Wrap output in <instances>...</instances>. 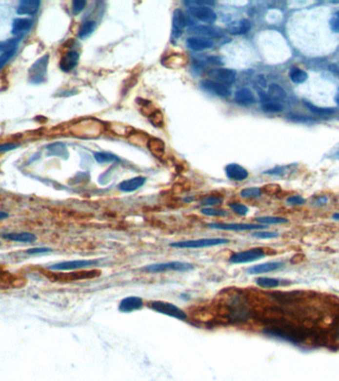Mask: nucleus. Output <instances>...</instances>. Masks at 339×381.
<instances>
[{
  "label": "nucleus",
  "mask_w": 339,
  "mask_h": 381,
  "mask_svg": "<svg viewBox=\"0 0 339 381\" xmlns=\"http://www.w3.org/2000/svg\"><path fill=\"white\" fill-rule=\"evenodd\" d=\"M106 125L104 122L96 119H86L77 122L73 126V133L76 136L83 138H95L104 132Z\"/></svg>",
  "instance_id": "nucleus-1"
},
{
  "label": "nucleus",
  "mask_w": 339,
  "mask_h": 381,
  "mask_svg": "<svg viewBox=\"0 0 339 381\" xmlns=\"http://www.w3.org/2000/svg\"><path fill=\"white\" fill-rule=\"evenodd\" d=\"M195 269V265L190 262L182 261H171L165 263H156L143 267L141 270L147 273H164L169 271L177 272H187Z\"/></svg>",
  "instance_id": "nucleus-2"
},
{
  "label": "nucleus",
  "mask_w": 339,
  "mask_h": 381,
  "mask_svg": "<svg viewBox=\"0 0 339 381\" xmlns=\"http://www.w3.org/2000/svg\"><path fill=\"white\" fill-rule=\"evenodd\" d=\"M46 276L52 281L59 282H73L79 280L85 279H94L100 275V271L99 270H77L74 272L67 273H45Z\"/></svg>",
  "instance_id": "nucleus-3"
},
{
  "label": "nucleus",
  "mask_w": 339,
  "mask_h": 381,
  "mask_svg": "<svg viewBox=\"0 0 339 381\" xmlns=\"http://www.w3.org/2000/svg\"><path fill=\"white\" fill-rule=\"evenodd\" d=\"M148 307L152 309L153 311H155L157 313L180 320V321H186L188 319L187 314L184 313L181 309L179 307L166 302V301H151L148 304Z\"/></svg>",
  "instance_id": "nucleus-4"
},
{
  "label": "nucleus",
  "mask_w": 339,
  "mask_h": 381,
  "mask_svg": "<svg viewBox=\"0 0 339 381\" xmlns=\"http://www.w3.org/2000/svg\"><path fill=\"white\" fill-rule=\"evenodd\" d=\"M228 242H229V241L226 239H200V240H196V241L173 242V243H171V246L175 247V248L196 249V248H204V247H211V246L227 244Z\"/></svg>",
  "instance_id": "nucleus-5"
},
{
  "label": "nucleus",
  "mask_w": 339,
  "mask_h": 381,
  "mask_svg": "<svg viewBox=\"0 0 339 381\" xmlns=\"http://www.w3.org/2000/svg\"><path fill=\"white\" fill-rule=\"evenodd\" d=\"M266 256V253L261 248H252L248 250H244L237 252L231 255L229 262L232 264H242V263H248L260 260Z\"/></svg>",
  "instance_id": "nucleus-6"
},
{
  "label": "nucleus",
  "mask_w": 339,
  "mask_h": 381,
  "mask_svg": "<svg viewBox=\"0 0 339 381\" xmlns=\"http://www.w3.org/2000/svg\"><path fill=\"white\" fill-rule=\"evenodd\" d=\"M99 260H74V261H65L60 262L57 264L51 265L49 270L51 271H70V270H79L87 268L90 266L97 265Z\"/></svg>",
  "instance_id": "nucleus-7"
},
{
  "label": "nucleus",
  "mask_w": 339,
  "mask_h": 381,
  "mask_svg": "<svg viewBox=\"0 0 339 381\" xmlns=\"http://www.w3.org/2000/svg\"><path fill=\"white\" fill-rule=\"evenodd\" d=\"M189 33L197 35L198 37H202L206 39H219L224 36L223 31L219 28L206 25H196L189 28Z\"/></svg>",
  "instance_id": "nucleus-8"
},
{
  "label": "nucleus",
  "mask_w": 339,
  "mask_h": 381,
  "mask_svg": "<svg viewBox=\"0 0 339 381\" xmlns=\"http://www.w3.org/2000/svg\"><path fill=\"white\" fill-rule=\"evenodd\" d=\"M211 80L219 82L226 86L234 83L236 80V72L230 69H213L207 73Z\"/></svg>",
  "instance_id": "nucleus-9"
},
{
  "label": "nucleus",
  "mask_w": 339,
  "mask_h": 381,
  "mask_svg": "<svg viewBox=\"0 0 339 381\" xmlns=\"http://www.w3.org/2000/svg\"><path fill=\"white\" fill-rule=\"evenodd\" d=\"M48 61H49V55H45L30 68L29 77L31 81L38 83L45 79V75L47 73V68H48Z\"/></svg>",
  "instance_id": "nucleus-10"
},
{
  "label": "nucleus",
  "mask_w": 339,
  "mask_h": 381,
  "mask_svg": "<svg viewBox=\"0 0 339 381\" xmlns=\"http://www.w3.org/2000/svg\"><path fill=\"white\" fill-rule=\"evenodd\" d=\"M210 228L220 229V230H230V231H246V230H255L263 229L266 225L254 224V223H218L213 222L208 224Z\"/></svg>",
  "instance_id": "nucleus-11"
},
{
  "label": "nucleus",
  "mask_w": 339,
  "mask_h": 381,
  "mask_svg": "<svg viewBox=\"0 0 339 381\" xmlns=\"http://www.w3.org/2000/svg\"><path fill=\"white\" fill-rule=\"evenodd\" d=\"M189 12L193 17L205 23H213L218 19V16L215 14V12L210 7L207 6L190 7Z\"/></svg>",
  "instance_id": "nucleus-12"
},
{
  "label": "nucleus",
  "mask_w": 339,
  "mask_h": 381,
  "mask_svg": "<svg viewBox=\"0 0 339 381\" xmlns=\"http://www.w3.org/2000/svg\"><path fill=\"white\" fill-rule=\"evenodd\" d=\"M200 85L202 86V89H204L207 92H210L214 95H217L221 98H228L231 95V91L228 86L221 84L219 82L213 81L211 80H202L200 82Z\"/></svg>",
  "instance_id": "nucleus-13"
},
{
  "label": "nucleus",
  "mask_w": 339,
  "mask_h": 381,
  "mask_svg": "<svg viewBox=\"0 0 339 381\" xmlns=\"http://www.w3.org/2000/svg\"><path fill=\"white\" fill-rule=\"evenodd\" d=\"M225 173L227 177L233 181H244L247 179L249 176L247 170L236 163L228 164L225 167Z\"/></svg>",
  "instance_id": "nucleus-14"
},
{
  "label": "nucleus",
  "mask_w": 339,
  "mask_h": 381,
  "mask_svg": "<svg viewBox=\"0 0 339 381\" xmlns=\"http://www.w3.org/2000/svg\"><path fill=\"white\" fill-rule=\"evenodd\" d=\"M144 305L142 298L137 296L126 297L119 303V311L121 313H131L137 310H140Z\"/></svg>",
  "instance_id": "nucleus-15"
},
{
  "label": "nucleus",
  "mask_w": 339,
  "mask_h": 381,
  "mask_svg": "<svg viewBox=\"0 0 339 381\" xmlns=\"http://www.w3.org/2000/svg\"><path fill=\"white\" fill-rule=\"evenodd\" d=\"M284 262H268L263 263V264H258L255 266H252L247 269V273L251 275L256 274H264L269 272H274L277 270H280L284 267Z\"/></svg>",
  "instance_id": "nucleus-16"
},
{
  "label": "nucleus",
  "mask_w": 339,
  "mask_h": 381,
  "mask_svg": "<svg viewBox=\"0 0 339 381\" xmlns=\"http://www.w3.org/2000/svg\"><path fill=\"white\" fill-rule=\"evenodd\" d=\"M25 284V277L12 275L7 271H4L0 275V286H3L4 288H21Z\"/></svg>",
  "instance_id": "nucleus-17"
},
{
  "label": "nucleus",
  "mask_w": 339,
  "mask_h": 381,
  "mask_svg": "<svg viewBox=\"0 0 339 381\" xmlns=\"http://www.w3.org/2000/svg\"><path fill=\"white\" fill-rule=\"evenodd\" d=\"M188 25V18L180 9H176L173 14V35L179 37L186 26Z\"/></svg>",
  "instance_id": "nucleus-18"
},
{
  "label": "nucleus",
  "mask_w": 339,
  "mask_h": 381,
  "mask_svg": "<svg viewBox=\"0 0 339 381\" xmlns=\"http://www.w3.org/2000/svg\"><path fill=\"white\" fill-rule=\"evenodd\" d=\"M41 2L39 0H22L20 1L17 14L19 15H34L38 12Z\"/></svg>",
  "instance_id": "nucleus-19"
},
{
  "label": "nucleus",
  "mask_w": 339,
  "mask_h": 381,
  "mask_svg": "<svg viewBox=\"0 0 339 381\" xmlns=\"http://www.w3.org/2000/svg\"><path fill=\"white\" fill-rule=\"evenodd\" d=\"M79 60H80L79 53L76 51H70L60 59V68L64 72H70L78 65Z\"/></svg>",
  "instance_id": "nucleus-20"
},
{
  "label": "nucleus",
  "mask_w": 339,
  "mask_h": 381,
  "mask_svg": "<svg viewBox=\"0 0 339 381\" xmlns=\"http://www.w3.org/2000/svg\"><path fill=\"white\" fill-rule=\"evenodd\" d=\"M303 105L306 107V109H309L312 113L320 116V117H331L337 114V110L332 107H320L309 100H302Z\"/></svg>",
  "instance_id": "nucleus-21"
},
{
  "label": "nucleus",
  "mask_w": 339,
  "mask_h": 381,
  "mask_svg": "<svg viewBox=\"0 0 339 381\" xmlns=\"http://www.w3.org/2000/svg\"><path fill=\"white\" fill-rule=\"evenodd\" d=\"M235 101L243 106H249L255 103L256 99L253 93L247 89V87H243L236 92L235 94Z\"/></svg>",
  "instance_id": "nucleus-22"
},
{
  "label": "nucleus",
  "mask_w": 339,
  "mask_h": 381,
  "mask_svg": "<svg viewBox=\"0 0 339 381\" xmlns=\"http://www.w3.org/2000/svg\"><path fill=\"white\" fill-rule=\"evenodd\" d=\"M228 31L233 35H244L251 30V23L247 19L234 21L227 27Z\"/></svg>",
  "instance_id": "nucleus-23"
},
{
  "label": "nucleus",
  "mask_w": 339,
  "mask_h": 381,
  "mask_svg": "<svg viewBox=\"0 0 339 381\" xmlns=\"http://www.w3.org/2000/svg\"><path fill=\"white\" fill-rule=\"evenodd\" d=\"M145 183H146V178L140 177L139 176V177H135V178L121 182L118 185V189L122 192L130 193V192H134V191L140 189L141 187L144 186Z\"/></svg>",
  "instance_id": "nucleus-24"
},
{
  "label": "nucleus",
  "mask_w": 339,
  "mask_h": 381,
  "mask_svg": "<svg viewBox=\"0 0 339 381\" xmlns=\"http://www.w3.org/2000/svg\"><path fill=\"white\" fill-rule=\"evenodd\" d=\"M147 148L158 159H161L165 154V143L159 138H150L147 141Z\"/></svg>",
  "instance_id": "nucleus-25"
},
{
  "label": "nucleus",
  "mask_w": 339,
  "mask_h": 381,
  "mask_svg": "<svg viewBox=\"0 0 339 381\" xmlns=\"http://www.w3.org/2000/svg\"><path fill=\"white\" fill-rule=\"evenodd\" d=\"M2 238L17 242H34L37 241V237L31 232H11L2 234Z\"/></svg>",
  "instance_id": "nucleus-26"
},
{
  "label": "nucleus",
  "mask_w": 339,
  "mask_h": 381,
  "mask_svg": "<svg viewBox=\"0 0 339 381\" xmlns=\"http://www.w3.org/2000/svg\"><path fill=\"white\" fill-rule=\"evenodd\" d=\"M187 44L194 51H203L212 48L214 45L211 40L202 37H191L187 40Z\"/></svg>",
  "instance_id": "nucleus-27"
},
{
  "label": "nucleus",
  "mask_w": 339,
  "mask_h": 381,
  "mask_svg": "<svg viewBox=\"0 0 339 381\" xmlns=\"http://www.w3.org/2000/svg\"><path fill=\"white\" fill-rule=\"evenodd\" d=\"M267 95L271 100L276 101V102H281V101L285 100L287 98L286 91L283 89L281 85L277 84V83H272L269 86Z\"/></svg>",
  "instance_id": "nucleus-28"
},
{
  "label": "nucleus",
  "mask_w": 339,
  "mask_h": 381,
  "mask_svg": "<svg viewBox=\"0 0 339 381\" xmlns=\"http://www.w3.org/2000/svg\"><path fill=\"white\" fill-rule=\"evenodd\" d=\"M32 26V20L28 18H16L13 20L12 24V33L14 35H19L22 33H26L30 30Z\"/></svg>",
  "instance_id": "nucleus-29"
},
{
  "label": "nucleus",
  "mask_w": 339,
  "mask_h": 381,
  "mask_svg": "<svg viewBox=\"0 0 339 381\" xmlns=\"http://www.w3.org/2000/svg\"><path fill=\"white\" fill-rule=\"evenodd\" d=\"M289 77L291 79V80L294 82V83H297V84H299V83H302L304 82L307 78H309V75H307V73L303 70H300L299 68H292L289 72Z\"/></svg>",
  "instance_id": "nucleus-30"
},
{
  "label": "nucleus",
  "mask_w": 339,
  "mask_h": 381,
  "mask_svg": "<svg viewBox=\"0 0 339 381\" xmlns=\"http://www.w3.org/2000/svg\"><path fill=\"white\" fill-rule=\"evenodd\" d=\"M281 280L276 278H270V277H260L257 278L256 284L262 288L270 289V288H277L281 285Z\"/></svg>",
  "instance_id": "nucleus-31"
},
{
  "label": "nucleus",
  "mask_w": 339,
  "mask_h": 381,
  "mask_svg": "<svg viewBox=\"0 0 339 381\" xmlns=\"http://www.w3.org/2000/svg\"><path fill=\"white\" fill-rule=\"evenodd\" d=\"M256 222H259L262 225H271V224H281L288 222V220L280 217H260L255 219Z\"/></svg>",
  "instance_id": "nucleus-32"
},
{
  "label": "nucleus",
  "mask_w": 339,
  "mask_h": 381,
  "mask_svg": "<svg viewBox=\"0 0 339 381\" xmlns=\"http://www.w3.org/2000/svg\"><path fill=\"white\" fill-rule=\"evenodd\" d=\"M95 159L99 163H113V162H120L119 157L116 155L109 153V152H96Z\"/></svg>",
  "instance_id": "nucleus-33"
},
{
  "label": "nucleus",
  "mask_w": 339,
  "mask_h": 381,
  "mask_svg": "<svg viewBox=\"0 0 339 381\" xmlns=\"http://www.w3.org/2000/svg\"><path fill=\"white\" fill-rule=\"evenodd\" d=\"M96 26H97V24H96L95 21H90V20H89V21L84 22V23L80 26V28L79 37H80V39H84V38L88 37L92 32L95 31Z\"/></svg>",
  "instance_id": "nucleus-34"
},
{
  "label": "nucleus",
  "mask_w": 339,
  "mask_h": 381,
  "mask_svg": "<svg viewBox=\"0 0 339 381\" xmlns=\"http://www.w3.org/2000/svg\"><path fill=\"white\" fill-rule=\"evenodd\" d=\"M20 39H21V37L11 38V39L5 40L3 42H0V51H1L2 53L16 51V48L20 42Z\"/></svg>",
  "instance_id": "nucleus-35"
},
{
  "label": "nucleus",
  "mask_w": 339,
  "mask_h": 381,
  "mask_svg": "<svg viewBox=\"0 0 339 381\" xmlns=\"http://www.w3.org/2000/svg\"><path fill=\"white\" fill-rule=\"evenodd\" d=\"M261 107L263 111L269 112V113H278L283 110V105L280 102H276L273 100H267L265 102H262Z\"/></svg>",
  "instance_id": "nucleus-36"
},
{
  "label": "nucleus",
  "mask_w": 339,
  "mask_h": 381,
  "mask_svg": "<svg viewBox=\"0 0 339 381\" xmlns=\"http://www.w3.org/2000/svg\"><path fill=\"white\" fill-rule=\"evenodd\" d=\"M164 64H169V68H180L184 64V58L180 55H174L170 56L164 61Z\"/></svg>",
  "instance_id": "nucleus-37"
},
{
  "label": "nucleus",
  "mask_w": 339,
  "mask_h": 381,
  "mask_svg": "<svg viewBox=\"0 0 339 381\" xmlns=\"http://www.w3.org/2000/svg\"><path fill=\"white\" fill-rule=\"evenodd\" d=\"M149 120L154 126H156L157 128H161L164 124L163 113L160 110H155L149 116Z\"/></svg>",
  "instance_id": "nucleus-38"
},
{
  "label": "nucleus",
  "mask_w": 339,
  "mask_h": 381,
  "mask_svg": "<svg viewBox=\"0 0 339 381\" xmlns=\"http://www.w3.org/2000/svg\"><path fill=\"white\" fill-rule=\"evenodd\" d=\"M240 195L245 199H257L261 197L262 190L260 188H247L242 190Z\"/></svg>",
  "instance_id": "nucleus-39"
},
{
  "label": "nucleus",
  "mask_w": 339,
  "mask_h": 381,
  "mask_svg": "<svg viewBox=\"0 0 339 381\" xmlns=\"http://www.w3.org/2000/svg\"><path fill=\"white\" fill-rule=\"evenodd\" d=\"M252 237L255 238V239H259V240H270V239L278 238L279 233L275 232V231H264V230L261 231L260 230V231L253 232Z\"/></svg>",
  "instance_id": "nucleus-40"
},
{
  "label": "nucleus",
  "mask_w": 339,
  "mask_h": 381,
  "mask_svg": "<svg viewBox=\"0 0 339 381\" xmlns=\"http://www.w3.org/2000/svg\"><path fill=\"white\" fill-rule=\"evenodd\" d=\"M201 214L208 217H225L228 213L224 210H219L213 208H204L201 210Z\"/></svg>",
  "instance_id": "nucleus-41"
},
{
  "label": "nucleus",
  "mask_w": 339,
  "mask_h": 381,
  "mask_svg": "<svg viewBox=\"0 0 339 381\" xmlns=\"http://www.w3.org/2000/svg\"><path fill=\"white\" fill-rule=\"evenodd\" d=\"M228 206L230 207V209H231L234 213H236V214L239 215V216H245V215H247V213L249 212V209H248L247 207H246V206H244V204H242V203L230 202V203L228 204Z\"/></svg>",
  "instance_id": "nucleus-42"
},
{
  "label": "nucleus",
  "mask_w": 339,
  "mask_h": 381,
  "mask_svg": "<svg viewBox=\"0 0 339 381\" xmlns=\"http://www.w3.org/2000/svg\"><path fill=\"white\" fill-rule=\"evenodd\" d=\"M186 5H189L190 7H196V6H211L214 5L215 2L208 1V0H192V1H186L183 2Z\"/></svg>",
  "instance_id": "nucleus-43"
},
{
  "label": "nucleus",
  "mask_w": 339,
  "mask_h": 381,
  "mask_svg": "<svg viewBox=\"0 0 339 381\" xmlns=\"http://www.w3.org/2000/svg\"><path fill=\"white\" fill-rule=\"evenodd\" d=\"M329 26L334 33H339V10H337L330 18Z\"/></svg>",
  "instance_id": "nucleus-44"
},
{
  "label": "nucleus",
  "mask_w": 339,
  "mask_h": 381,
  "mask_svg": "<svg viewBox=\"0 0 339 381\" xmlns=\"http://www.w3.org/2000/svg\"><path fill=\"white\" fill-rule=\"evenodd\" d=\"M222 201V199L220 198H218V197H207V198H204L202 201H201V204L202 206H206V207H210V206H217V204H219L221 203Z\"/></svg>",
  "instance_id": "nucleus-45"
},
{
  "label": "nucleus",
  "mask_w": 339,
  "mask_h": 381,
  "mask_svg": "<svg viewBox=\"0 0 339 381\" xmlns=\"http://www.w3.org/2000/svg\"><path fill=\"white\" fill-rule=\"evenodd\" d=\"M86 1L85 0H75L73 2V13L74 15L80 14L85 7Z\"/></svg>",
  "instance_id": "nucleus-46"
},
{
  "label": "nucleus",
  "mask_w": 339,
  "mask_h": 381,
  "mask_svg": "<svg viewBox=\"0 0 339 381\" xmlns=\"http://www.w3.org/2000/svg\"><path fill=\"white\" fill-rule=\"evenodd\" d=\"M288 119L292 121H298V122H311L314 121V119H311V117H307L304 115H299V114H290L288 116Z\"/></svg>",
  "instance_id": "nucleus-47"
},
{
  "label": "nucleus",
  "mask_w": 339,
  "mask_h": 381,
  "mask_svg": "<svg viewBox=\"0 0 339 381\" xmlns=\"http://www.w3.org/2000/svg\"><path fill=\"white\" fill-rule=\"evenodd\" d=\"M287 202L292 206H302L305 203V200L300 196H293L287 199Z\"/></svg>",
  "instance_id": "nucleus-48"
},
{
  "label": "nucleus",
  "mask_w": 339,
  "mask_h": 381,
  "mask_svg": "<svg viewBox=\"0 0 339 381\" xmlns=\"http://www.w3.org/2000/svg\"><path fill=\"white\" fill-rule=\"evenodd\" d=\"M19 144L18 143H2L0 144V153L2 152H8V151H11V150H14V149H17L19 147Z\"/></svg>",
  "instance_id": "nucleus-49"
},
{
  "label": "nucleus",
  "mask_w": 339,
  "mask_h": 381,
  "mask_svg": "<svg viewBox=\"0 0 339 381\" xmlns=\"http://www.w3.org/2000/svg\"><path fill=\"white\" fill-rule=\"evenodd\" d=\"M16 51L12 52H7V53H2V55L0 56V69L3 68L4 65L10 60V59L15 55Z\"/></svg>",
  "instance_id": "nucleus-50"
},
{
  "label": "nucleus",
  "mask_w": 339,
  "mask_h": 381,
  "mask_svg": "<svg viewBox=\"0 0 339 381\" xmlns=\"http://www.w3.org/2000/svg\"><path fill=\"white\" fill-rule=\"evenodd\" d=\"M290 169V167H276L274 169L268 170L264 172V174H269V175H274V176H281L286 173V171Z\"/></svg>",
  "instance_id": "nucleus-51"
},
{
  "label": "nucleus",
  "mask_w": 339,
  "mask_h": 381,
  "mask_svg": "<svg viewBox=\"0 0 339 381\" xmlns=\"http://www.w3.org/2000/svg\"><path fill=\"white\" fill-rule=\"evenodd\" d=\"M52 249L49 247H35V248H30L26 251V253L33 255V254H42V253H47L51 252Z\"/></svg>",
  "instance_id": "nucleus-52"
},
{
  "label": "nucleus",
  "mask_w": 339,
  "mask_h": 381,
  "mask_svg": "<svg viewBox=\"0 0 339 381\" xmlns=\"http://www.w3.org/2000/svg\"><path fill=\"white\" fill-rule=\"evenodd\" d=\"M264 190L266 191L267 194H270V195H275L278 193L281 189L278 185H268L264 188Z\"/></svg>",
  "instance_id": "nucleus-53"
},
{
  "label": "nucleus",
  "mask_w": 339,
  "mask_h": 381,
  "mask_svg": "<svg viewBox=\"0 0 339 381\" xmlns=\"http://www.w3.org/2000/svg\"><path fill=\"white\" fill-rule=\"evenodd\" d=\"M207 62L210 64V65H223L219 57H210L207 59Z\"/></svg>",
  "instance_id": "nucleus-54"
},
{
  "label": "nucleus",
  "mask_w": 339,
  "mask_h": 381,
  "mask_svg": "<svg viewBox=\"0 0 339 381\" xmlns=\"http://www.w3.org/2000/svg\"><path fill=\"white\" fill-rule=\"evenodd\" d=\"M329 71L339 79V63H334L329 66Z\"/></svg>",
  "instance_id": "nucleus-55"
},
{
  "label": "nucleus",
  "mask_w": 339,
  "mask_h": 381,
  "mask_svg": "<svg viewBox=\"0 0 339 381\" xmlns=\"http://www.w3.org/2000/svg\"><path fill=\"white\" fill-rule=\"evenodd\" d=\"M327 201H328V199L326 197H319V198H317L315 204H316V206L321 207V206H323V204H325L327 202Z\"/></svg>",
  "instance_id": "nucleus-56"
},
{
  "label": "nucleus",
  "mask_w": 339,
  "mask_h": 381,
  "mask_svg": "<svg viewBox=\"0 0 339 381\" xmlns=\"http://www.w3.org/2000/svg\"><path fill=\"white\" fill-rule=\"evenodd\" d=\"M303 260H304V255H303V254H297V255H295V256L291 259L292 263H299V262H301V261H303Z\"/></svg>",
  "instance_id": "nucleus-57"
},
{
  "label": "nucleus",
  "mask_w": 339,
  "mask_h": 381,
  "mask_svg": "<svg viewBox=\"0 0 339 381\" xmlns=\"http://www.w3.org/2000/svg\"><path fill=\"white\" fill-rule=\"evenodd\" d=\"M331 158H333V159H339V145H338V147L334 150L333 154L331 155Z\"/></svg>",
  "instance_id": "nucleus-58"
},
{
  "label": "nucleus",
  "mask_w": 339,
  "mask_h": 381,
  "mask_svg": "<svg viewBox=\"0 0 339 381\" xmlns=\"http://www.w3.org/2000/svg\"><path fill=\"white\" fill-rule=\"evenodd\" d=\"M7 218H8V214L7 213L0 211V220H4V219H7Z\"/></svg>",
  "instance_id": "nucleus-59"
},
{
  "label": "nucleus",
  "mask_w": 339,
  "mask_h": 381,
  "mask_svg": "<svg viewBox=\"0 0 339 381\" xmlns=\"http://www.w3.org/2000/svg\"><path fill=\"white\" fill-rule=\"evenodd\" d=\"M334 101L339 105V87H338V90L336 92V95H335V98H334Z\"/></svg>",
  "instance_id": "nucleus-60"
},
{
  "label": "nucleus",
  "mask_w": 339,
  "mask_h": 381,
  "mask_svg": "<svg viewBox=\"0 0 339 381\" xmlns=\"http://www.w3.org/2000/svg\"><path fill=\"white\" fill-rule=\"evenodd\" d=\"M332 219L335 220V221H339V213H336L332 216Z\"/></svg>",
  "instance_id": "nucleus-61"
},
{
  "label": "nucleus",
  "mask_w": 339,
  "mask_h": 381,
  "mask_svg": "<svg viewBox=\"0 0 339 381\" xmlns=\"http://www.w3.org/2000/svg\"><path fill=\"white\" fill-rule=\"evenodd\" d=\"M4 271H6V270L4 269V267H3L1 264H0V275H1Z\"/></svg>",
  "instance_id": "nucleus-62"
}]
</instances>
